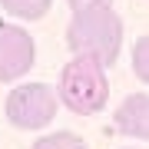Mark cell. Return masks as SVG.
Here are the masks:
<instances>
[{
  "label": "cell",
  "instance_id": "obj_3",
  "mask_svg": "<svg viewBox=\"0 0 149 149\" xmlns=\"http://www.w3.org/2000/svg\"><path fill=\"white\" fill-rule=\"evenodd\" d=\"M3 106L17 129H40L56 116V96L47 83H23L7 96Z\"/></svg>",
  "mask_w": 149,
  "mask_h": 149
},
{
  "label": "cell",
  "instance_id": "obj_4",
  "mask_svg": "<svg viewBox=\"0 0 149 149\" xmlns=\"http://www.w3.org/2000/svg\"><path fill=\"white\" fill-rule=\"evenodd\" d=\"M33 56H37V47L30 33L13 23H0V83L23 76L33 66Z\"/></svg>",
  "mask_w": 149,
  "mask_h": 149
},
{
  "label": "cell",
  "instance_id": "obj_8",
  "mask_svg": "<svg viewBox=\"0 0 149 149\" xmlns=\"http://www.w3.org/2000/svg\"><path fill=\"white\" fill-rule=\"evenodd\" d=\"M133 73L143 83H149V37H139L133 47Z\"/></svg>",
  "mask_w": 149,
  "mask_h": 149
},
{
  "label": "cell",
  "instance_id": "obj_9",
  "mask_svg": "<svg viewBox=\"0 0 149 149\" xmlns=\"http://www.w3.org/2000/svg\"><path fill=\"white\" fill-rule=\"evenodd\" d=\"M70 10H90V7H109L113 0H66Z\"/></svg>",
  "mask_w": 149,
  "mask_h": 149
},
{
  "label": "cell",
  "instance_id": "obj_6",
  "mask_svg": "<svg viewBox=\"0 0 149 149\" xmlns=\"http://www.w3.org/2000/svg\"><path fill=\"white\" fill-rule=\"evenodd\" d=\"M50 3H53V0H0V7H3L7 13L20 17V20H40V17L50 10Z\"/></svg>",
  "mask_w": 149,
  "mask_h": 149
},
{
  "label": "cell",
  "instance_id": "obj_10",
  "mask_svg": "<svg viewBox=\"0 0 149 149\" xmlns=\"http://www.w3.org/2000/svg\"><path fill=\"white\" fill-rule=\"evenodd\" d=\"M126 149H136V146H126Z\"/></svg>",
  "mask_w": 149,
  "mask_h": 149
},
{
  "label": "cell",
  "instance_id": "obj_1",
  "mask_svg": "<svg viewBox=\"0 0 149 149\" xmlns=\"http://www.w3.org/2000/svg\"><path fill=\"white\" fill-rule=\"evenodd\" d=\"M66 43L76 56H93L103 66H113L123 47V20L109 7L73 10V20L66 27Z\"/></svg>",
  "mask_w": 149,
  "mask_h": 149
},
{
  "label": "cell",
  "instance_id": "obj_5",
  "mask_svg": "<svg viewBox=\"0 0 149 149\" xmlns=\"http://www.w3.org/2000/svg\"><path fill=\"white\" fill-rule=\"evenodd\" d=\"M113 123H116V129L123 136L146 139L149 143V93H129L126 100L119 103Z\"/></svg>",
  "mask_w": 149,
  "mask_h": 149
},
{
  "label": "cell",
  "instance_id": "obj_7",
  "mask_svg": "<svg viewBox=\"0 0 149 149\" xmlns=\"http://www.w3.org/2000/svg\"><path fill=\"white\" fill-rule=\"evenodd\" d=\"M30 149H86V143L76 133H50V136H40Z\"/></svg>",
  "mask_w": 149,
  "mask_h": 149
},
{
  "label": "cell",
  "instance_id": "obj_2",
  "mask_svg": "<svg viewBox=\"0 0 149 149\" xmlns=\"http://www.w3.org/2000/svg\"><path fill=\"white\" fill-rule=\"evenodd\" d=\"M60 100L70 113L93 116L109 103V80L106 66L93 56H73L60 73Z\"/></svg>",
  "mask_w": 149,
  "mask_h": 149
}]
</instances>
